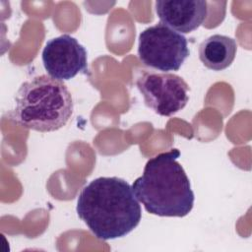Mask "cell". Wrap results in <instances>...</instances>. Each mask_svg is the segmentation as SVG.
<instances>
[{
	"label": "cell",
	"mask_w": 252,
	"mask_h": 252,
	"mask_svg": "<svg viewBox=\"0 0 252 252\" xmlns=\"http://www.w3.org/2000/svg\"><path fill=\"white\" fill-rule=\"evenodd\" d=\"M179 156L177 149H171L150 158L143 174L133 182V192L148 213L182 218L192 211L195 196L184 168L177 161Z\"/></svg>",
	"instance_id": "7a4b0ae2"
},
{
	"label": "cell",
	"mask_w": 252,
	"mask_h": 252,
	"mask_svg": "<svg viewBox=\"0 0 252 252\" xmlns=\"http://www.w3.org/2000/svg\"><path fill=\"white\" fill-rule=\"evenodd\" d=\"M76 211L92 233L104 241L127 235L142 219L132 186L116 176L98 177L86 185L79 194Z\"/></svg>",
	"instance_id": "6da1fadb"
},
{
	"label": "cell",
	"mask_w": 252,
	"mask_h": 252,
	"mask_svg": "<svg viewBox=\"0 0 252 252\" xmlns=\"http://www.w3.org/2000/svg\"><path fill=\"white\" fill-rule=\"evenodd\" d=\"M41 58L47 74L60 81L70 80L79 73H88V52L69 34L49 39L42 50Z\"/></svg>",
	"instance_id": "8992f818"
},
{
	"label": "cell",
	"mask_w": 252,
	"mask_h": 252,
	"mask_svg": "<svg viewBox=\"0 0 252 252\" xmlns=\"http://www.w3.org/2000/svg\"><path fill=\"white\" fill-rule=\"evenodd\" d=\"M156 13L160 23L179 33L197 30L208 15V4L204 0H158Z\"/></svg>",
	"instance_id": "52a82bcc"
},
{
	"label": "cell",
	"mask_w": 252,
	"mask_h": 252,
	"mask_svg": "<svg viewBox=\"0 0 252 252\" xmlns=\"http://www.w3.org/2000/svg\"><path fill=\"white\" fill-rule=\"evenodd\" d=\"M136 86L145 104L160 116H171L185 107L190 88L183 78L172 73L143 72Z\"/></svg>",
	"instance_id": "5b68a950"
},
{
	"label": "cell",
	"mask_w": 252,
	"mask_h": 252,
	"mask_svg": "<svg viewBox=\"0 0 252 252\" xmlns=\"http://www.w3.org/2000/svg\"><path fill=\"white\" fill-rule=\"evenodd\" d=\"M237 51L235 39L227 35L213 34L199 45V58L207 68L214 71L226 69L233 62Z\"/></svg>",
	"instance_id": "ba28073f"
},
{
	"label": "cell",
	"mask_w": 252,
	"mask_h": 252,
	"mask_svg": "<svg viewBox=\"0 0 252 252\" xmlns=\"http://www.w3.org/2000/svg\"><path fill=\"white\" fill-rule=\"evenodd\" d=\"M189 54L187 38L160 22L139 35L138 56L150 68L163 73L178 71Z\"/></svg>",
	"instance_id": "277c9868"
},
{
	"label": "cell",
	"mask_w": 252,
	"mask_h": 252,
	"mask_svg": "<svg viewBox=\"0 0 252 252\" xmlns=\"http://www.w3.org/2000/svg\"><path fill=\"white\" fill-rule=\"evenodd\" d=\"M73 110V98L63 81L39 75L19 88L11 119L26 129L52 132L68 123Z\"/></svg>",
	"instance_id": "3957f363"
}]
</instances>
